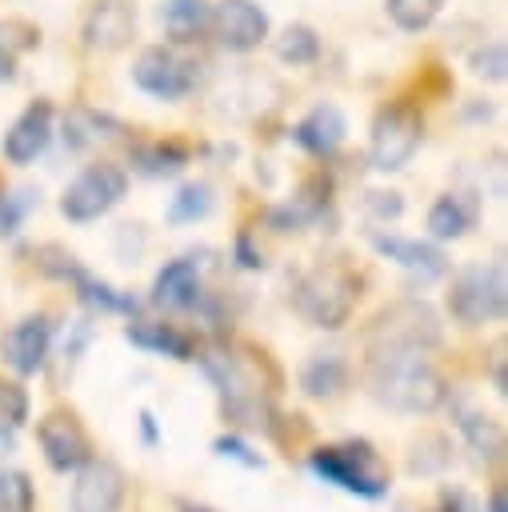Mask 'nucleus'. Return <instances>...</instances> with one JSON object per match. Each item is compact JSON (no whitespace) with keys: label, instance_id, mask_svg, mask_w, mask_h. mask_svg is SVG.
<instances>
[{"label":"nucleus","instance_id":"nucleus-1","mask_svg":"<svg viewBox=\"0 0 508 512\" xmlns=\"http://www.w3.org/2000/svg\"><path fill=\"white\" fill-rule=\"evenodd\" d=\"M368 392L392 412L428 416L448 400V380L428 352H368Z\"/></svg>","mask_w":508,"mask_h":512},{"label":"nucleus","instance_id":"nucleus-25","mask_svg":"<svg viewBox=\"0 0 508 512\" xmlns=\"http://www.w3.org/2000/svg\"><path fill=\"white\" fill-rule=\"evenodd\" d=\"M0 512H36V484L20 468H0Z\"/></svg>","mask_w":508,"mask_h":512},{"label":"nucleus","instance_id":"nucleus-32","mask_svg":"<svg viewBox=\"0 0 508 512\" xmlns=\"http://www.w3.org/2000/svg\"><path fill=\"white\" fill-rule=\"evenodd\" d=\"M212 448H216V456H224V460H236V464H244V468H264V456L260 452H252L236 432H228V436H216L212 440Z\"/></svg>","mask_w":508,"mask_h":512},{"label":"nucleus","instance_id":"nucleus-19","mask_svg":"<svg viewBox=\"0 0 508 512\" xmlns=\"http://www.w3.org/2000/svg\"><path fill=\"white\" fill-rule=\"evenodd\" d=\"M348 376H352V368L340 352H312L300 364V388L312 400H336L348 388Z\"/></svg>","mask_w":508,"mask_h":512},{"label":"nucleus","instance_id":"nucleus-17","mask_svg":"<svg viewBox=\"0 0 508 512\" xmlns=\"http://www.w3.org/2000/svg\"><path fill=\"white\" fill-rule=\"evenodd\" d=\"M344 132H348V124H344V112L336 108V104H316L296 128H292V140L308 152V156H332L340 144H344Z\"/></svg>","mask_w":508,"mask_h":512},{"label":"nucleus","instance_id":"nucleus-20","mask_svg":"<svg viewBox=\"0 0 508 512\" xmlns=\"http://www.w3.org/2000/svg\"><path fill=\"white\" fill-rule=\"evenodd\" d=\"M456 428L480 464H496L504 456V424L496 416L476 412V408H456Z\"/></svg>","mask_w":508,"mask_h":512},{"label":"nucleus","instance_id":"nucleus-15","mask_svg":"<svg viewBox=\"0 0 508 512\" xmlns=\"http://www.w3.org/2000/svg\"><path fill=\"white\" fill-rule=\"evenodd\" d=\"M200 296H204V288H200V268H196V260L176 256V260H168V264L156 272L148 300H152L156 308H164V312H188V308L200 304Z\"/></svg>","mask_w":508,"mask_h":512},{"label":"nucleus","instance_id":"nucleus-35","mask_svg":"<svg viewBox=\"0 0 508 512\" xmlns=\"http://www.w3.org/2000/svg\"><path fill=\"white\" fill-rule=\"evenodd\" d=\"M364 204H368V212H372L376 220H396V216L404 212L400 192H368V196H364Z\"/></svg>","mask_w":508,"mask_h":512},{"label":"nucleus","instance_id":"nucleus-37","mask_svg":"<svg viewBox=\"0 0 508 512\" xmlns=\"http://www.w3.org/2000/svg\"><path fill=\"white\" fill-rule=\"evenodd\" d=\"M236 260H240L244 268H264V256L248 244V232H240V236H236Z\"/></svg>","mask_w":508,"mask_h":512},{"label":"nucleus","instance_id":"nucleus-24","mask_svg":"<svg viewBox=\"0 0 508 512\" xmlns=\"http://www.w3.org/2000/svg\"><path fill=\"white\" fill-rule=\"evenodd\" d=\"M440 8L444 0H384V12L400 32H424L440 16Z\"/></svg>","mask_w":508,"mask_h":512},{"label":"nucleus","instance_id":"nucleus-27","mask_svg":"<svg viewBox=\"0 0 508 512\" xmlns=\"http://www.w3.org/2000/svg\"><path fill=\"white\" fill-rule=\"evenodd\" d=\"M448 460H452L448 440H444V436H436V432H428V436H420V440L412 444L408 468H412V476H440V472L448 468Z\"/></svg>","mask_w":508,"mask_h":512},{"label":"nucleus","instance_id":"nucleus-11","mask_svg":"<svg viewBox=\"0 0 508 512\" xmlns=\"http://www.w3.org/2000/svg\"><path fill=\"white\" fill-rule=\"evenodd\" d=\"M48 352H52V320L44 312L16 320L0 340V356L16 376H36L48 364Z\"/></svg>","mask_w":508,"mask_h":512},{"label":"nucleus","instance_id":"nucleus-5","mask_svg":"<svg viewBox=\"0 0 508 512\" xmlns=\"http://www.w3.org/2000/svg\"><path fill=\"white\" fill-rule=\"evenodd\" d=\"M448 312L452 320L480 328V324H500L508 312V280H504V264H468L452 276L448 284Z\"/></svg>","mask_w":508,"mask_h":512},{"label":"nucleus","instance_id":"nucleus-6","mask_svg":"<svg viewBox=\"0 0 508 512\" xmlns=\"http://www.w3.org/2000/svg\"><path fill=\"white\" fill-rule=\"evenodd\" d=\"M424 140V124L420 112L408 104H388L376 112L372 120V136H368V164L376 172H400L416 148Z\"/></svg>","mask_w":508,"mask_h":512},{"label":"nucleus","instance_id":"nucleus-7","mask_svg":"<svg viewBox=\"0 0 508 512\" xmlns=\"http://www.w3.org/2000/svg\"><path fill=\"white\" fill-rule=\"evenodd\" d=\"M124 192H128L124 168H116V164H88V168L64 188L60 212H64V220H72V224H92V220L108 216V212L124 200Z\"/></svg>","mask_w":508,"mask_h":512},{"label":"nucleus","instance_id":"nucleus-33","mask_svg":"<svg viewBox=\"0 0 508 512\" xmlns=\"http://www.w3.org/2000/svg\"><path fill=\"white\" fill-rule=\"evenodd\" d=\"M36 204V196L24 188V192H12L0 200V232H16V224L24 220V212Z\"/></svg>","mask_w":508,"mask_h":512},{"label":"nucleus","instance_id":"nucleus-30","mask_svg":"<svg viewBox=\"0 0 508 512\" xmlns=\"http://www.w3.org/2000/svg\"><path fill=\"white\" fill-rule=\"evenodd\" d=\"M472 72L476 76H484V80H504L508 76V48L500 44V40H488V44H480L476 52H472Z\"/></svg>","mask_w":508,"mask_h":512},{"label":"nucleus","instance_id":"nucleus-29","mask_svg":"<svg viewBox=\"0 0 508 512\" xmlns=\"http://www.w3.org/2000/svg\"><path fill=\"white\" fill-rule=\"evenodd\" d=\"M184 160H188V152H184V148H176V144H148V148H140V152H136V164H140L148 176L176 172Z\"/></svg>","mask_w":508,"mask_h":512},{"label":"nucleus","instance_id":"nucleus-18","mask_svg":"<svg viewBox=\"0 0 508 512\" xmlns=\"http://www.w3.org/2000/svg\"><path fill=\"white\" fill-rule=\"evenodd\" d=\"M124 340L144 348V352H156V356H172V360H196V344L188 332H180L176 324H164V320H132L124 328Z\"/></svg>","mask_w":508,"mask_h":512},{"label":"nucleus","instance_id":"nucleus-41","mask_svg":"<svg viewBox=\"0 0 508 512\" xmlns=\"http://www.w3.org/2000/svg\"><path fill=\"white\" fill-rule=\"evenodd\" d=\"M488 512H508V492H504V488H496V492L488 496Z\"/></svg>","mask_w":508,"mask_h":512},{"label":"nucleus","instance_id":"nucleus-26","mask_svg":"<svg viewBox=\"0 0 508 512\" xmlns=\"http://www.w3.org/2000/svg\"><path fill=\"white\" fill-rule=\"evenodd\" d=\"M276 56L288 64H312L320 56V36L308 24H288L276 40Z\"/></svg>","mask_w":508,"mask_h":512},{"label":"nucleus","instance_id":"nucleus-3","mask_svg":"<svg viewBox=\"0 0 508 512\" xmlns=\"http://www.w3.org/2000/svg\"><path fill=\"white\" fill-rule=\"evenodd\" d=\"M308 468L364 500H380L388 492V464L368 440H340V444H320L308 452Z\"/></svg>","mask_w":508,"mask_h":512},{"label":"nucleus","instance_id":"nucleus-16","mask_svg":"<svg viewBox=\"0 0 508 512\" xmlns=\"http://www.w3.org/2000/svg\"><path fill=\"white\" fill-rule=\"evenodd\" d=\"M132 32H136V12L124 0H96L88 20H84V40L92 48H104V52L124 48Z\"/></svg>","mask_w":508,"mask_h":512},{"label":"nucleus","instance_id":"nucleus-36","mask_svg":"<svg viewBox=\"0 0 508 512\" xmlns=\"http://www.w3.org/2000/svg\"><path fill=\"white\" fill-rule=\"evenodd\" d=\"M440 512H484V508H480V500H476L472 492H464V488H444V492H440Z\"/></svg>","mask_w":508,"mask_h":512},{"label":"nucleus","instance_id":"nucleus-12","mask_svg":"<svg viewBox=\"0 0 508 512\" xmlns=\"http://www.w3.org/2000/svg\"><path fill=\"white\" fill-rule=\"evenodd\" d=\"M208 24H212L216 40H220L228 52H252V48H260L264 36H268V16H264V8L252 4V0H220V4L212 8Z\"/></svg>","mask_w":508,"mask_h":512},{"label":"nucleus","instance_id":"nucleus-2","mask_svg":"<svg viewBox=\"0 0 508 512\" xmlns=\"http://www.w3.org/2000/svg\"><path fill=\"white\" fill-rule=\"evenodd\" d=\"M360 300V280L344 264H316L308 268L292 288V308L324 332H336L348 324L352 308Z\"/></svg>","mask_w":508,"mask_h":512},{"label":"nucleus","instance_id":"nucleus-14","mask_svg":"<svg viewBox=\"0 0 508 512\" xmlns=\"http://www.w3.org/2000/svg\"><path fill=\"white\" fill-rule=\"evenodd\" d=\"M372 248L420 280H440L448 272L444 252L428 240H412V236H396V232H372Z\"/></svg>","mask_w":508,"mask_h":512},{"label":"nucleus","instance_id":"nucleus-10","mask_svg":"<svg viewBox=\"0 0 508 512\" xmlns=\"http://www.w3.org/2000/svg\"><path fill=\"white\" fill-rule=\"evenodd\" d=\"M36 444L52 472H76L92 456V440H88L84 424L76 420V412H68V408H52L48 416H40Z\"/></svg>","mask_w":508,"mask_h":512},{"label":"nucleus","instance_id":"nucleus-42","mask_svg":"<svg viewBox=\"0 0 508 512\" xmlns=\"http://www.w3.org/2000/svg\"><path fill=\"white\" fill-rule=\"evenodd\" d=\"M176 508H180V512H212V508H200V504H188V500H180Z\"/></svg>","mask_w":508,"mask_h":512},{"label":"nucleus","instance_id":"nucleus-34","mask_svg":"<svg viewBox=\"0 0 508 512\" xmlns=\"http://www.w3.org/2000/svg\"><path fill=\"white\" fill-rule=\"evenodd\" d=\"M20 44H32V40H12V24H8V20H0V84L16 76Z\"/></svg>","mask_w":508,"mask_h":512},{"label":"nucleus","instance_id":"nucleus-22","mask_svg":"<svg viewBox=\"0 0 508 512\" xmlns=\"http://www.w3.org/2000/svg\"><path fill=\"white\" fill-rule=\"evenodd\" d=\"M72 288H76V296H80V304H84L88 312H100V316H132V312H136V300H132L128 292H120V288L96 280V276L84 272V268L72 276Z\"/></svg>","mask_w":508,"mask_h":512},{"label":"nucleus","instance_id":"nucleus-8","mask_svg":"<svg viewBox=\"0 0 508 512\" xmlns=\"http://www.w3.org/2000/svg\"><path fill=\"white\" fill-rule=\"evenodd\" d=\"M128 496V476L116 460L88 456L72 472V492H68V512H120Z\"/></svg>","mask_w":508,"mask_h":512},{"label":"nucleus","instance_id":"nucleus-23","mask_svg":"<svg viewBox=\"0 0 508 512\" xmlns=\"http://www.w3.org/2000/svg\"><path fill=\"white\" fill-rule=\"evenodd\" d=\"M208 16H212L208 0H164V8H160V24L176 44L196 40L208 28Z\"/></svg>","mask_w":508,"mask_h":512},{"label":"nucleus","instance_id":"nucleus-28","mask_svg":"<svg viewBox=\"0 0 508 512\" xmlns=\"http://www.w3.org/2000/svg\"><path fill=\"white\" fill-rule=\"evenodd\" d=\"M208 208H212V188L208 184H184L168 204V220L172 224H192V220L208 216Z\"/></svg>","mask_w":508,"mask_h":512},{"label":"nucleus","instance_id":"nucleus-40","mask_svg":"<svg viewBox=\"0 0 508 512\" xmlns=\"http://www.w3.org/2000/svg\"><path fill=\"white\" fill-rule=\"evenodd\" d=\"M8 452H16V428L0 424V456H8Z\"/></svg>","mask_w":508,"mask_h":512},{"label":"nucleus","instance_id":"nucleus-38","mask_svg":"<svg viewBox=\"0 0 508 512\" xmlns=\"http://www.w3.org/2000/svg\"><path fill=\"white\" fill-rule=\"evenodd\" d=\"M492 388H496V396L508 392V376H504V344H496V352H492Z\"/></svg>","mask_w":508,"mask_h":512},{"label":"nucleus","instance_id":"nucleus-31","mask_svg":"<svg viewBox=\"0 0 508 512\" xmlns=\"http://www.w3.org/2000/svg\"><path fill=\"white\" fill-rule=\"evenodd\" d=\"M28 392L20 388V380H4L0 376V424L8 428H20L28 420Z\"/></svg>","mask_w":508,"mask_h":512},{"label":"nucleus","instance_id":"nucleus-9","mask_svg":"<svg viewBox=\"0 0 508 512\" xmlns=\"http://www.w3.org/2000/svg\"><path fill=\"white\" fill-rule=\"evenodd\" d=\"M132 80L140 92H148L156 100H180L192 92L196 72L180 52H172L164 44H148L132 64Z\"/></svg>","mask_w":508,"mask_h":512},{"label":"nucleus","instance_id":"nucleus-39","mask_svg":"<svg viewBox=\"0 0 508 512\" xmlns=\"http://www.w3.org/2000/svg\"><path fill=\"white\" fill-rule=\"evenodd\" d=\"M140 436H144V444H148V448H156V444H160V428H156V416H152L148 408L140 412Z\"/></svg>","mask_w":508,"mask_h":512},{"label":"nucleus","instance_id":"nucleus-21","mask_svg":"<svg viewBox=\"0 0 508 512\" xmlns=\"http://www.w3.org/2000/svg\"><path fill=\"white\" fill-rule=\"evenodd\" d=\"M476 220V204L468 200V192H444L432 200L428 208V232L432 240H460Z\"/></svg>","mask_w":508,"mask_h":512},{"label":"nucleus","instance_id":"nucleus-13","mask_svg":"<svg viewBox=\"0 0 508 512\" xmlns=\"http://www.w3.org/2000/svg\"><path fill=\"white\" fill-rule=\"evenodd\" d=\"M48 140H52V104L48 100H32L16 120H12V128L4 132V160L8 164H16V168H24V164H32L44 148H48Z\"/></svg>","mask_w":508,"mask_h":512},{"label":"nucleus","instance_id":"nucleus-4","mask_svg":"<svg viewBox=\"0 0 508 512\" xmlns=\"http://www.w3.org/2000/svg\"><path fill=\"white\" fill-rule=\"evenodd\" d=\"M444 336L440 312L428 300H396L372 316L364 332L368 352H432Z\"/></svg>","mask_w":508,"mask_h":512}]
</instances>
